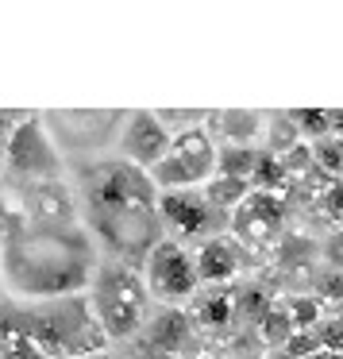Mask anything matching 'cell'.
Segmentation results:
<instances>
[{
  "label": "cell",
  "instance_id": "1",
  "mask_svg": "<svg viewBox=\"0 0 343 359\" xmlns=\"http://www.w3.org/2000/svg\"><path fill=\"white\" fill-rule=\"evenodd\" d=\"M70 189L81 228L97 240V248H104L116 263L143 266L147 251L162 240L158 189L150 186L147 170H135L120 158H97L78 166Z\"/></svg>",
  "mask_w": 343,
  "mask_h": 359
},
{
  "label": "cell",
  "instance_id": "2",
  "mask_svg": "<svg viewBox=\"0 0 343 359\" xmlns=\"http://www.w3.org/2000/svg\"><path fill=\"white\" fill-rule=\"evenodd\" d=\"M101 266V248L81 228L70 224H31L12 220L0 236V282L12 297L24 302H50V297L85 294Z\"/></svg>",
  "mask_w": 343,
  "mask_h": 359
},
{
  "label": "cell",
  "instance_id": "3",
  "mask_svg": "<svg viewBox=\"0 0 343 359\" xmlns=\"http://www.w3.org/2000/svg\"><path fill=\"white\" fill-rule=\"evenodd\" d=\"M12 313L43 359H89L97 351H108V340H104L85 294L24 302L12 305Z\"/></svg>",
  "mask_w": 343,
  "mask_h": 359
},
{
  "label": "cell",
  "instance_id": "4",
  "mask_svg": "<svg viewBox=\"0 0 343 359\" xmlns=\"http://www.w3.org/2000/svg\"><path fill=\"white\" fill-rule=\"evenodd\" d=\"M85 297H89V309H93V317L108 344L139 336V328L150 317V294L143 286L139 266L116 263V259H104L97 266Z\"/></svg>",
  "mask_w": 343,
  "mask_h": 359
},
{
  "label": "cell",
  "instance_id": "5",
  "mask_svg": "<svg viewBox=\"0 0 343 359\" xmlns=\"http://www.w3.org/2000/svg\"><path fill=\"white\" fill-rule=\"evenodd\" d=\"M4 166L27 186H35V182H62L66 158L58 151L55 135H50L47 120L31 116L12 128L8 143H4Z\"/></svg>",
  "mask_w": 343,
  "mask_h": 359
},
{
  "label": "cell",
  "instance_id": "6",
  "mask_svg": "<svg viewBox=\"0 0 343 359\" xmlns=\"http://www.w3.org/2000/svg\"><path fill=\"white\" fill-rule=\"evenodd\" d=\"M139 274H143L147 294L155 297V302H166V305L189 302V297H197V290H201V278H197L193 255L186 251V243L166 240V236L147 251Z\"/></svg>",
  "mask_w": 343,
  "mask_h": 359
},
{
  "label": "cell",
  "instance_id": "7",
  "mask_svg": "<svg viewBox=\"0 0 343 359\" xmlns=\"http://www.w3.org/2000/svg\"><path fill=\"white\" fill-rule=\"evenodd\" d=\"M158 224L181 243V240H212V236H220L216 228L227 224V217H220L204 201L201 189H174V194H158Z\"/></svg>",
  "mask_w": 343,
  "mask_h": 359
},
{
  "label": "cell",
  "instance_id": "8",
  "mask_svg": "<svg viewBox=\"0 0 343 359\" xmlns=\"http://www.w3.org/2000/svg\"><path fill=\"white\" fill-rule=\"evenodd\" d=\"M170 155V132L155 120V112H127L116 132V158L135 170H150Z\"/></svg>",
  "mask_w": 343,
  "mask_h": 359
},
{
  "label": "cell",
  "instance_id": "9",
  "mask_svg": "<svg viewBox=\"0 0 343 359\" xmlns=\"http://www.w3.org/2000/svg\"><path fill=\"white\" fill-rule=\"evenodd\" d=\"M281 220H286V197L251 189L247 201L227 217V228H232V240L243 251V248H262V243H270L278 236Z\"/></svg>",
  "mask_w": 343,
  "mask_h": 359
},
{
  "label": "cell",
  "instance_id": "10",
  "mask_svg": "<svg viewBox=\"0 0 343 359\" xmlns=\"http://www.w3.org/2000/svg\"><path fill=\"white\" fill-rule=\"evenodd\" d=\"M193 336H197V328L189 320V313L178 309V305H162L139 328V348L147 359H178L193 344Z\"/></svg>",
  "mask_w": 343,
  "mask_h": 359
},
{
  "label": "cell",
  "instance_id": "11",
  "mask_svg": "<svg viewBox=\"0 0 343 359\" xmlns=\"http://www.w3.org/2000/svg\"><path fill=\"white\" fill-rule=\"evenodd\" d=\"M193 266H197L201 286H227L243 266V251L227 232H220V236H212V240H204L201 248H197Z\"/></svg>",
  "mask_w": 343,
  "mask_h": 359
},
{
  "label": "cell",
  "instance_id": "12",
  "mask_svg": "<svg viewBox=\"0 0 343 359\" xmlns=\"http://www.w3.org/2000/svg\"><path fill=\"white\" fill-rule=\"evenodd\" d=\"M170 155L186 166V174L193 178L197 189L216 174V140L209 135V128H189V132H178L170 140Z\"/></svg>",
  "mask_w": 343,
  "mask_h": 359
},
{
  "label": "cell",
  "instance_id": "13",
  "mask_svg": "<svg viewBox=\"0 0 343 359\" xmlns=\"http://www.w3.org/2000/svg\"><path fill=\"white\" fill-rule=\"evenodd\" d=\"M204 128H209V135L216 132L224 143H235V147H255V143L262 140L266 116H262V112H251V109H224V112H209Z\"/></svg>",
  "mask_w": 343,
  "mask_h": 359
},
{
  "label": "cell",
  "instance_id": "14",
  "mask_svg": "<svg viewBox=\"0 0 343 359\" xmlns=\"http://www.w3.org/2000/svg\"><path fill=\"white\" fill-rule=\"evenodd\" d=\"M189 320L193 328H209V332H220L235 320V290L227 286H212V290H197V302L189 309Z\"/></svg>",
  "mask_w": 343,
  "mask_h": 359
},
{
  "label": "cell",
  "instance_id": "15",
  "mask_svg": "<svg viewBox=\"0 0 343 359\" xmlns=\"http://www.w3.org/2000/svg\"><path fill=\"white\" fill-rule=\"evenodd\" d=\"M201 197L212 205V209L220 212V217H232L235 209H239L243 201L251 197V182H239V178H220V174H212L209 182L201 186Z\"/></svg>",
  "mask_w": 343,
  "mask_h": 359
},
{
  "label": "cell",
  "instance_id": "16",
  "mask_svg": "<svg viewBox=\"0 0 343 359\" xmlns=\"http://www.w3.org/2000/svg\"><path fill=\"white\" fill-rule=\"evenodd\" d=\"M0 359H43L39 348L27 340V332L20 328L12 305H0Z\"/></svg>",
  "mask_w": 343,
  "mask_h": 359
},
{
  "label": "cell",
  "instance_id": "17",
  "mask_svg": "<svg viewBox=\"0 0 343 359\" xmlns=\"http://www.w3.org/2000/svg\"><path fill=\"white\" fill-rule=\"evenodd\" d=\"M255 158H258V147H235V143H224V147H216V174L220 178L251 182Z\"/></svg>",
  "mask_w": 343,
  "mask_h": 359
},
{
  "label": "cell",
  "instance_id": "18",
  "mask_svg": "<svg viewBox=\"0 0 343 359\" xmlns=\"http://www.w3.org/2000/svg\"><path fill=\"white\" fill-rule=\"evenodd\" d=\"M286 186H289V174L281 166V158L270 155V151H258L255 174H251V189H258V194H281Z\"/></svg>",
  "mask_w": 343,
  "mask_h": 359
},
{
  "label": "cell",
  "instance_id": "19",
  "mask_svg": "<svg viewBox=\"0 0 343 359\" xmlns=\"http://www.w3.org/2000/svg\"><path fill=\"white\" fill-rule=\"evenodd\" d=\"M281 309H286L289 325H293V332H312V328L320 325V297H309V294H293L286 297V302H278Z\"/></svg>",
  "mask_w": 343,
  "mask_h": 359
},
{
  "label": "cell",
  "instance_id": "20",
  "mask_svg": "<svg viewBox=\"0 0 343 359\" xmlns=\"http://www.w3.org/2000/svg\"><path fill=\"white\" fill-rule=\"evenodd\" d=\"M262 135H266V151H270V155H286L293 143H301V135H297V128H293V120H289V112H274V116L266 120Z\"/></svg>",
  "mask_w": 343,
  "mask_h": 359
},
{
  "label": "cell",
  "instance_id": "21",
  "mask_svg": "<svg viewBox=\"0 0 343 359\" xmlns=\"http://www.w3.org/2000/svg\"><path fill=\"white\" fill-rule=\"evenodd\" d=\"M309 147H312V166H316L320 174H328V178L343 174V140L320 135V140H312Z\"/></svg>",
  "mask_w": 343,
  "mask_h": 359
},
{
  "label": "cell",
  "instance_id": "22",
  "mask_svg": "<svg viewBox=\"0 0 343 359\" xmlns=\"http://www.w3.org/2000/svg\"><path fill=\"white\" fill-rule=\"evenodd\" d=\"M258 336H262L266 344H270V348H278L281 351V344L289 340V336H293V325H289V317H286V309H281L278 302L270 305V309H266V317L258 320Z\"/></svg>",
  "mask_w": 343,
  "mask_h": 359
},
{
  "label": "cell",
  "instance_id": "23",
  "mask_svg": "<svg viewBox=\"0 0 343 359\" xmlns=\"http://www.w3.org/2000/svg\"><path fill=\"white\" fill-rule=\"evenodd\" d=\"M155 120L166 128V132H170V140H174L178 132H189V128H204L209 112H201V109H186V112H181V109H158Z\"/></svg>",
  "mask_w": 343,
  "mask_h": 359
},
{
  "label": "cell",
  "instance_id": "24",
  "mask_svg": "<svg viewBox=\"0 0 343 359\" xmlns=\"http://www.w3.org/2000/svg\"><path fill=\"white\" fill-rule=\"evenodd\" d=\"M270 297H266V290L258 286H247V290H235V317H247L251 325H258V320L266 317V309H270Z\"/></svg>",
  "mask_w": 343,
  "mask_h": 359
},
{
  "label": "cell",
  "instance_id": "25",
  "mask_svg": "<svg viewBox=\"0 0 343 359\" xmlns=\"http://www.w3.org/2000/svg\"><path fill=\"white\" fill-rule=\"evenodd\" d=\"M289 120H293L297 135H301L304 143L328 135V109H293V112H289Z\"/></svg>",
  "mask_w": 343,
  "mask_h": 359
},
{
  "label": "cell",
  "instance_id": "26",
  "mask_svg": "<svg viewBox=\"0 0 343 359\" xmlns=\"http://www.w3.org/2000/svg\"><path fill=\"white\" fill-rule=\"evenodd\" d=\"M316 340H320V351H335V355H343V317L320 320V325H316Z\"/></svg>",
  "mask_w": 343,
  "mask_h": 359
},
{
  "label": "cell",
  "instance_id": "27",
  "mask_svg": "<svg viewBox=\"0 0 343 359\" xmlns=\"http://www.w3.org/2000/svg\"><path fill=\"white\" fill-rule=\"evenodd\" d=\"M320 209H324L328 220H340L343 224V178H332L320 189Z\"/></svg>",
  "mask_w": 343,
  "mask_h": 359
},
{
  "label": "cell",
  "instance_id": "28",
  "mask_svg": "<svg viewBox=\"0 0 343 359\" xmlns=\"http://www.w3.org/2000/svg\"><path fill=\"white\" fill-rule=\"evenodd\" d=\"M320 302H340L343 297V271H328V274H320Z\"/></svg>",
  "mask_w": 343,
  "mask_h": 359
},
{
  "label": "cell",
  "instance_id": "29",
  "mask_svg": "<svg viewBox=\"0 0 343 359\" xmlns=\"http://www.w3.org/2000/svg\"><path fill=\"white\" fill-rule=\"evenodd\" d=\"M324 259L335 266V271H343V232H335L332 240L324 243Z\"/></svg>",
  "mask_w": 343,
  "mask_h": 359
},
{
  "label": "cell",
  "instance_id": "30",
  "mask_svg": "<svg viewBox=\"0 0 343 359\" xmlns=\"http://www.w3.org/2000/svg\"><path fill=\"white\" fill-rule=\"evenodd\" d=\"M328 135L343 140V109H328Z\"/></svg>",
  "mask_w": 343,
  "mask_h": 359
},
{
  "label": "cell",
  "instance_id": "31",
  "mask_svg": "<svg viewBox=\"0 0 343 359\" xmlns=\"http://www.w3.org/2000/svg\"><path fill=\"white\" fill-rule=\"evenodd\" d=\"M309 359H343V355H335V351H312Z\"/></svg>",
  "mask_w": 343,
  "mask_h": 359
},
{
  "label": "cell",
  "instance_id": "32",
  "mask_svg": "<svg viewBox=\"0 0 343 359\" xmlns=\"http://www.w3.org/2000/svg\"><path fill=\"white\" fill-rule=\"evenodd\" d=\"M89 359H116L112 351H97V355H89Z\"/></svg>",
  "mask_w": 343,
  "mask_h": 359
}]
</instances>
